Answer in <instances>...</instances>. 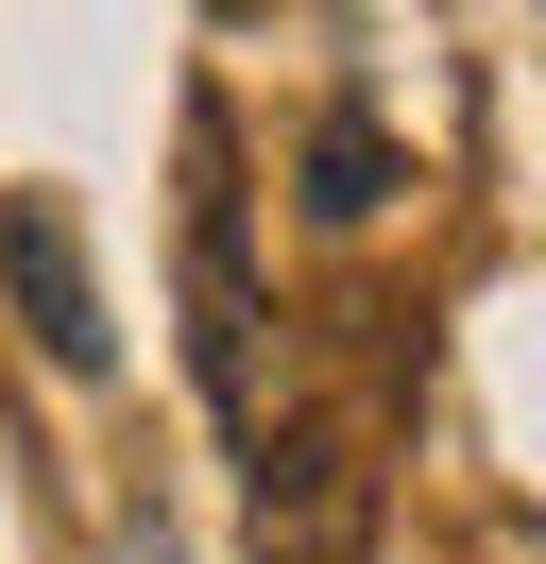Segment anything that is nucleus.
<instances>
[{"mask_svg":"<svg viewBox=\"0 0 546 564\" xmlns=\"http://www.w3.org/2000/svg\"><path fill=\"white\" fill-rule=\"evenodd\" d=\"M188 359H205V411L239 427V445H256L273 427V377H256V257H239V188H222V138H188Z\"/></svg>","mask_w":546,"mask_h":564,"instance_id":"obj_1","label":"nucleus"},{"mask_svg":"<svg viewBox=\"0 0 546 564\" xmlns=\"http://www.w3.org/2000/svg\"><path fill=\"white\" fill-rule=\"evenodd\" d=\"M239 462H256V564H359V496H375L359 427H325V411H273Z\"/></svg>","mask_w":546,"mask_h":564,"instance_id":"obj_2","label":"nucleus"},{"mask_svg":"<svg viewBox=\"0 0 546 564\" xmlns=\"http://www.w3.org/2000/svg\"><path fill=\"white\" fill-rule=\"evenodd\" d=\"M0 291H18V325H34V359H52V377H102V359H120L68 188H0Z\"/></svg>","mask_w":546,"mask_h":564,"instance_id":"obj_3","label":"nucleus"},{"mask_svg":"<svg viewBox=\"0 0 546 564\" xmlns=\"http://www.w3.org/2000/svg\"><path fill=\"white\" fill-rule=\"evenodd\" d=\"M307 206H325V223H375V206H393V138H375V104H325V120H307Z\"/></svg>","mask_w":546,"mask_h":564,"instance_id":"obj_4","label":"nucleus"},{"mask_svg":"<svg viewBox=\"0 0 546 564\" xmlns=\"http://www.w3.org/2000/svg\"><path fill=\"white\" fill-rule=\"evenodd\" d=\"M120 564H171V530H154V513H136V530H120Z\"/></svg>","mask_w":546,"mask_h":564,"instance_id":"obj_5","label":"nucleus"}]
</instances>
